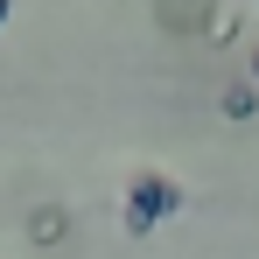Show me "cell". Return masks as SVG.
Listing matches in <instances>:
<instances>
[{
  "mask_svg": "<svg viewBox=\"0 0 259 259\" xmlns=\"http://www.w3.org/2000/svg\"><path fill=\"white\" fill-rule=\"evenodd\" d=\"M182 203H189L182 182H168V175H133V189H126V231H133V238H147V231L168 224Z\"/></svg>",
  "mask_w": 259,
  "mask_h": 259,
  "instance_id": "obj_1",
  "label": "cell"
},
{
  "mask_svg": "<svg viewBox=\"0 0 259 259\" xmlns=\"http://www.w3.org/2000/svg\"><path fill=\"white\" fill-rule=\"evenodd\" d=\"M217 105H224V119H252V112H259V91L252 84H224Z\"/></svg>",
  "mask_w": 259,
  "mask_h": 259,
  "instance_id": "obj_2",
  "label": "cell"
},
{
  "mask_svg": "<svg viewBox=\"0 0 259 259\" xmlns=\"http://www.w3.org/2000/svg\"><path fill=\"white\" fill-rule=\"evenodd\" d=\"M35 238H42V245H56V238H63V217L42 210V217H35Z\"/></svg>",
  "mask_w": 259,
  "mask_h": 259,
  "instance_id": "obj_3",
  "label": "cell"
},
{
  "mask_svg": "<svg viewBox=\"0 0 259 259\" xmlns=\"http://www.w3.org/2000/svg\"><path fill=\"white\" fill-rule=\"evenodd\" d=\"M245 84L259 91V49H252V56H245Z\"/></svg>",
  "mask_w": 259,
  "mask_h": 259,
  "instance_id": "obj_4",
  "label": "cell"
},
{
  "mask_svg": "<svg viewBox=\"0 0 259 259\" xmlns=\"http://www.w3.org/2000/svg\"><path fill=\"white\" fill-rule=\"evenodd\" d=\"M7 7H14V0H0V21H7Z\"/></svg>",
  "mask_w": 259,
  "mask_h": 259,
  "instance_id": "obj_5",
  "label": "cell"
}]
</instances>
